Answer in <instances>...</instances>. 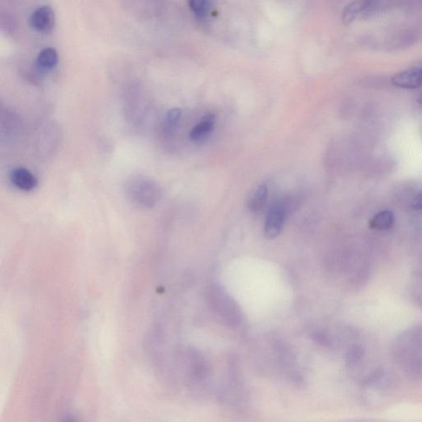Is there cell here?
Here are the masks:
<instances>
[{
    "label": "cell",
    "mask_w": 422,
    "mask_h": 422,
    "mask_svg": "<svg viewBox=\"0 0 422 422\" xmlns=\"http://www.w3.org/2000/svg\"><path fill=\"white\" fill-rule=\"evenodd\" d=\"M392 354L408 376L422 379V323L412 325L396 336Z\"/></svg>",
    "instance_id": "obj_1"
},
{
    "label": "cell",
    "mask_w": 422,
    "mask_h": 422,
    "mask_svg": "<svg viewBox=\"0 0 422 422\" xmlns=\"http://www.w3.org/2000/svg\"><path fill=\"white\" fill-rule=\"evenodd\" d=\"M125 192L133 204L143 208H154L161 197L158 183L141 176L130 177L125 183Z\"/></svg>",
    "instance_id": "obj_2"
},
{
    "label": "cell",
    "mask_w": 422,
    "mask_h": 422,
    "mask_svg": "<svg viewBox=\"0 0 422 422\" xmlns=\"http://www.w3.org/2000/svg\"><path fill=\"white\" fill-rule=\"evenodd\" d=\"M29 25L37 32L49 34L56 26V14L53 8L48 6L38 7L31 14Z\"/></svg>",
    "instance_id": "obj_3"
},
{
    "label": "cell",
    "mask_w": 422,
    "mask_h": 422,
    "mask_svg": "<svg viewBox=\"0 0 422 422\" xmlns=\"http://www.w3.org/2000/svg\"><path fill=\"white\" fill-rule=\"evenodd\" d=\"M285 219V210L280 204L273 205L269 210L267 219H265L264 232L265 237L272 239L280 234Z\"/></svg>",
    "instance_id": "obj_4"
},
{
    "label": "cell",
    "mask_w": 422,
    "mask_h": 422,
    "mask_svg": "<svg viewBox=\"0 0 422 422\" xmlns=\"http://www.w3.org/2000/svg\"><path fill=\"white\" fill-rule=\"evenodd\" d=\"M378 3L379 0H354L343 11V22L345 24L352 23L359 16L374 10Z\"/></svg>",
    "instance_id": "obj_5"
},
{
    "label": "cell",
    "mask_w": 422,
    "mask_h": 422,
    "mask_svg": "<svg viewBox=\"0 0 422 422\" xmlns=\"http://www.w3.org/2000/svg\"><path fill=\"white\" fill-rule=\"evenodd\" d=\"M392 83L396 87L405 90H416L422 87V68H412L401 72L392 77Z\"/></svg>",
    "instance_id": "obj_6"
},
{
    "label": "cell",
    "mask_w": 422,
    "mask_h": 422,
    "mask_svg": "<svg viewBox=\"0 0 422 422\" xmlns=\"http://www.w3.org/2000/svg\"><path fill=\"white\" fill-rule=\"evenodd\" d=\"M12 183L21 191L31 192L38 185L37 177L25 168H17L11 172Z\"/></svg>",
    "instance_id": "obj_7"
},
{
    "label": "cell",
    "mask_w": 422,
    "mask_h": 422,
    "mask_svg": "<svg viewBox=\"0 0 422 422\" xmlns=\"http://www.w3.org/2000/svg\"><path fill=\"white\" fill-rule=\"evenodd\" d=\"M214 297L217 301L213 303L214 306H217V311L219 314L225 316V318L228 321L232 320V322L235 323L238 319V310L236 309L234 303L225 293L221 292V290H214Z\"/></svg>",
    "instance_id": "obj_8"
},
{
    "label": "cell",
    "mask_w": 422,
    "mask_h": 422,
    "mask_svg": "<svg viewBox=\"0 0 422 422\" xmlns=\"http://www.w3.org/2000/svg\"><path fill=\"white\" fill-rule=\"evenodd\" d=\"M59 63L57 50L53 48L42 49L37 54V64L41 70L50 71L56 68Z\"/></svg>",
    "instance_id": "obj_9"
},
{
    "label": "cell",
    "mask_w": 422,
    "mask_h": 422,
    "mask_svg": "<svg viewBox=\"0 0 422 422\" xmlns=\"http://www.w3.org/2000/svg\"><path fill=\"white\" fill-rule=\"evenodd\" d=\"M268 196V189L265 185H260L253 191L248 201V209L251 212H259L264 208L265 202H267Z\"/></svg>",
    "instance_id": "obj_10"
},
{
    "label": "cell",
    "mask_w": 422,
    "mask_h": 422,
    "mask_svg": "<svg viewBox=\"0 0 422 422\" xmlns=\"http://www.w3.org/2000/svg\"><path fill=\"white\" fill-rule=\"evenodd\" d=\"M394 223V214L390 210L381 211L370 219L371 229L386 231L390 230Z\"/></svg>",
    "instance_id": "obj_11"
},
{
    "label": "cell",
    "mask_w": 422,
    "mask_h": 422,
    "mask_svg": "<svg viewBox=\"0 0 422 422\" xmlns=\"http://www.w3.org/2000/svg\"><path fill=\"white\" fill-rule=\"evenodd\" d=\"M214 125V116L208 115L203 118V120L200 121L195 128L192 130L190 133V138L194 141H198L202 140L205 137H208L213 130Z\"/></svg>",
    "instance_id": "obj_12"
},
{
    "label": "cell",
    "mask_w": 422,
    "mask_h": 422,
    "mask_svg": "<svg viewBox=\"0 0 422 422\" xmlns=\"http://www.w3.org/2000/svg\"><path fill=\"white\" fill-rule=\"evenodd\" d=\"M188 6L198 19L203 20L210 14L212 0H188Z\"/></svg>",
    "instance_id": "obj_13"
},
{
    "label": "cell",
    "mask_w": 422,
    "mask_h": 422,
    "mask_svg": "<svg viewBox=\"0 0 422 422\" xmlns=\"http://www.w3.org/2000/svg\"><path fill=\"white\" fill-rule=\"evenodd\" d=\"M365 356V350L360 344H354L350 348L347 354L348 365L352 367L361 364Z\"/></svg>",
    "instance_id": "obj_14"
},
{
    "label": "cell",
    "mask_w": 422,
    "mask_h": 422,
    "mask_svg": "<svg viewBox=\"0 0 422 422\" xmlns=\"http://www.w3.org/2000/svg\"><path fill=\"white\" fill-rule=\"evenodd\" d=\"M410 292L414 301L422 307V275L419 274L416 277V279L412 281L410 288Z\"/></svg>",
    "instance_id": "obj_15"
},
{
    "label": "cell",
    "mask_w": 422,
    "mask_h": 422,
    "mask_svg": "<svg viewBox=\"0 0 422 422\" xmlns=\"http://www.w3.org/2000/svg\"><path fill=\"white\" fill-rule=\"evenodd\" d=\"M181 116V112L179 108L171 109L167 114L166 124L167 128L170 130H172L176 128L177 123L180 121Z\"/></svg>",
    "instance_id": "obj_16"
},
{
    "label": "cell",
    "mask_w": 422,
    "mask_h": 422,
    "mask_svg": "<svg viewBox=\"0 0 422 422\" xmlns=\"http://www.w3.org/2000/svg\"><path fill=\"white\" fill-rule=\"evenodd\" d=\"M412 208L414 210H422V192L417 194L413 199Z\"/></svg>",
    "instance_id": "obj_17"
},
{
    "label": "cell",
    "mask_w": 422,
    "mask_h": 422,
    "mask_svg": "<svg viewBox=\"0 0 422 422\" xmlns=\"http://www.w3.org/2000/svg\"><path fill=\"white\" fill-rule=\"evenodd\" d=\"M419 103L422 105V95L419 98Z\"/></svg>",
    "instance_id": "obj_18"
},
{
    "label": "cell",
    "mask_w": 422,
    "mask_h": 422,
    "mask_svg": "<svg viewBox=\"0 0 422 422\" xmlns=\"http://www.w3.org/2000/svg\"><path fill=\"white\" fill-rule=\"evenodd\" d=\"M420 274H421V275H422V269H421V271Z\"/></svg>",
    "instance_id": "obj_19"
}]
</instances>
